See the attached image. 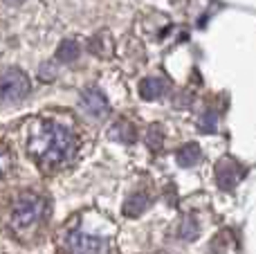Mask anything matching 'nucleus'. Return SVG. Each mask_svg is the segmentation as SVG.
<instances>
[{"label": "nucleus", "instance_id": "1", "mask_svg": "<svg viewBox=\"0 0 256 254\" xmlns=\"http://www.w3.org/2000/svg\"><path fill=\"white\" fill-rule=\"evenodd\" d=\"M74 133L56 122H36L27 138V153L43 171L61 169L76 156Z\"/></svg>", "mask_w": 256, "mask_h": 254}, {"label": "nucleus", "instance_id": "2", "mask_svg": "<svg viewBox=\"0 0 256 254\" xmlns=\"http://www.w3.org/2000/svg\"><path fill=\"white\" fill-rule=\"evenodd\" d=\"M45 214H48V202L45 198H40L38 194H20V196L14 200L12 205V228L16 230L18 234L20 232H32L36 230L40 223H43Z\"/></svg>", "mask_w": 256, "mask_h": 254}, {"label": "nucleus", "instance_id": "3", "mask_svg": "<svg viewBox=\"0 0 256 254\" xmlns=\"http://www.w3.org/2000/svg\"><path fill=\"white\" fill-rule=\"evenodd\" d=\"M30 76L18 68H7L0 72V102L18 104L30 94Z\"/></svg>", "mask_w": 256, "mask_h": 254}, {"label": "nucleus", "instance_id": "4", "mask_svg": "<svg viewBox=\"0 0 256 254\" xmlns=\"http://www.w3.org/2000/svg\"><path fill=\"white\" fill-rule=\"evenodd\" d=\"M66 250L68 254H108L110 243L108 238L90 234L86 230H70L66 234Z\"/></svg>", "mask_w": 256, "mask_h": 254}, {"label": "nucleus", "instance_id": "5", "mask_svg": "<svg viewBox=\"0 0 256 254\" xmlns=\"http://www.w3.org/2000/svg\"><path fill=\"white\" fill-rule=\"evenodd\" d=\"M81 104H84V108L92 117H102V115H106V112H108L106 97H104L97 88H88V90H86L84 97H81Z\"/></svg>", "mask_w": 256, "mask_h": 254}, {"label": "nucleus", "instance_id": "6", "mask_svg": "<svg viewBox=\"0 0 256 254\" xmlns=\"http://www.w3.org/2000/svg\"><path fill=\"white\" fill-rule=\"evenodd\" d=\"M164 90H166V81L160 79V76H148V79H144L142 81V86H140V92H142V97L144 99L160 97Z\"/></svg>", "mask_w": 256, "mask_h": 254}, {"label": "nucleus", "instance_id": "7", "mask_svg": "<svg viewBox=\"0 0 256 254\" xmlns=\"http://www.w3.org/2000/svg\"><path fill=\"white\" fill-rule=\"evenodd\" d=\"M56 56L61 58V61H74V58L79 56V45H76L74 40H63L61 48L56 50Z\"/></svg>", "mask_w": 256, "mask_h": 254}, {"label": "nucleus", "instance_id": "8", "mask_svg": "<svg viewBox=\"0 0 256 254\" xmlns=\"http://www.w3.org/2000/svg\"><path fill=\"white\" fill-rule=\"evenodd\" d=\"M146 202H148V200H146V196H142V194H137V196H132L130 200H128L126 205H124V212H126L128 216H135V214H140V212L144 210V207H146Z\"/></svg>", "mask_w": 256, "mask_h": 254}, {"label": "nucleus", "instance_id": "9", "mask_svg": "<svg viewBox=\"0 0 256 254\" xmlns=\"http://www.w3.org/2000/svg\"><path fill=\"white\" fill-rule=\"evenodd\" d=\"M7 169H9V156L2 151V148H0V178L7 174Z\"/></svg>", "mask_w": 256, "mask_h": 254}]
</instances>
